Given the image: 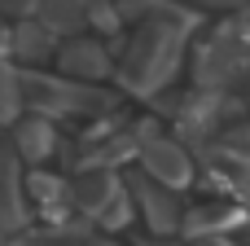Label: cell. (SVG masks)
I'll list each match as a JSON object with an SVG mask.
<instances>
[{"instance_id":"6da1fadb","label":"cell","mask_w":250,"mask_h":246,"mask_svg":"<svg viewBox=\"0 0 250 246\" xmlns=\"http://www.w3.org/2000/svg\"><path fill=\"white\" fill-rule=\"evenodd\" d=\"M202 246H220V242H211V238H207V242H202Z\"/></svg>"}]
</instances>
